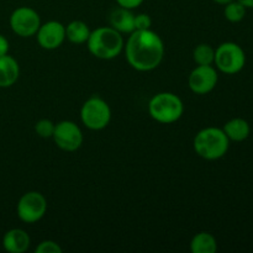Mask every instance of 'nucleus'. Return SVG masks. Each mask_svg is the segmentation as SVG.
Here are the masks:
<instances>
[{"label": "nucleus", "mask_w": 253, "mask_h": 253, "mask_svg": "<svg viewBox=\"0 0 253 253\" xmlns=\"http://www.w3.org/2000/svg\"><path fill=\"white\" fill-rule=\"evenodd\" d=\"M36 253H62L63 249L59 246L58 242L52 241V240H44L41 241L35 249Z\"/></svg>", "instance_id": "412c9836"}, {"label": "nucleus", "mask_w": 253, "mask_h": 253, "mask_svg": "<svg viewBox=\"0 0 253 253\" xmlns=\"http://www.w3.org/2000/svg\"><path fill=\"white\" fill-rule=\"evenodd\" d=\"M110 26L120 34H131L135 31V14L132 10L119 6L110 15Z\"/></svg>", "instance_id": "4468645a"}, {"label": "nucleus", "mask_w": 253, "mask_h": 253, "mask_svg": "<svg viewBox=\"0 0 253 253\" xmlns=\"http://www.w3.org/2000/svg\"><path fill=\"white\" fill-rule=\"evenodd\" d=\"M9 48H10L9 41H7V39L4 36V35L0 34V57L9 53Z\"/></svg>", "instance_id": "b1692460"}, {"label": "nucleus", "mask_w": 253, "mask_h": 253, "mask_svg": "<svg viewBox=\"0 0 253 253\" xmlns=\"http://www.w3.org/2000/svg\"><path fill=\"white\" fill-rule=\"evenodd\" d=\"M91 30L86 25V22L82 20H73L66 26V40L74 44L86 43Z\"/></svg>", "instance_id": "dca6fc26"}, {"label": "nucleus", "mask_w": 253, "mask_h": 253, "mask_svg": "<svg viewBox=\"0 0 253 253\" xmlns=\"http://www.w3.org/2000/svg\"><path fill=\"white\" fill-rule=\"evenodd\" d=\"M54 126L56 124L51 121L49 119H41L35 124V131L37 136L42 138H52L54 132Z\"/></svg>", "instance_id": "aec40b11"}, {"label": "nucleus", "mask_w": 253, "mask_h": 253, "mask_svg": "<svg viewBox=\"0 0 253 253\" xmlns=\"http://www.w3.org/2000/svg\"><path fill=\"white\" fill-rule=\"evenodd\" d=\"M81 120L89 130H104L111 120L110 105L100 96H90L82 105Z\"/></svg>", "instance_id": "39448f33"}, {"label": "nucleus", "mask_w": 253, "mask_h": 253, "mask_svg": "<svg viewBox=\"0 0 253 253\" xmlns=\"http://www.w3.org/2000/svg\"><path fill=\"white\" fill-rule=\"evenodd\" d=\"M127 63L138 72H151L157 68L165 57V43L157 32L135 30L124 46Z\"/></svg>", "instance_id": "f257e3e1"}, {"label": "nucleus", "mask_w": 253, "mask_h": 253, "mask_svg": "<svg viewBox=\"0 0 253 253\" xmlns=\"http://www.w3.org/2000/svg\"><path fill=\"white\" fill-rule=\"evenodd\" d=\"M219 76L215 67L197 66L189 74L188 85L194 94L205 95L212 91L216 86Z\"/></svg>", "instance_id": "9d476101"}, {"label": "nucleus", "mask_w": 253, "mask_h": 253, "mask_svg": "<svg viewBox=\"0 0 253 253\" xmlns=\"http://www.w3.org/2000/svg\"><path fill=\"white\" fill-rule=\"evenodd\" d=\"M217 251V241L210 232L202 231L193 236L190 241L192 253H215Z\"/></svg>", "instance_id": "f3484780"}, {"label": "nucleus", "mask_w": 253, "mask_h": 253, "mask_svg": "<svg viewBox=\"0 0 253 253\" xmlns=\"http://www.w3.org/2000/svg\"><path fill=\"white\" fill-rule=\"evenodd\" d=\"M52 138L57 147L66 152H74V151L79 150L84 141L81 127L71 120H63L57 123L54 126Z\"/></svg>", "instance_id": "1a4fd4ad"}, {"label": "nucleus", "mask_w": 253, "mask_h": 253, "mask_svg": "<svg viewBox=\"0 0 253 253\" xmlns=\"http://www.w3.org/2000/svg\"><path fill=\"white\" fill-rule=\"evenodd\" d=\"M35 36L41 48L53 51L61 47L62 43L66 41V26L62 22L51 20L41 24Z\"/></svg>", "instance_id": "9b49d317"}, {"label": "nucleus", "mask_w": 253, "mask_h": 253, "mask_svg": "<svg viewBox=\"0 0 253 253\" xmlns=\"http://www.w3.org/2000/svg\"><path fill=\"white\" fill-rule=\"evenodd\" d=\"M214 63L220 72L232 76L244 69L246 54L240 44L235 42H224L215 49Z\"/></svg>", "instance_id": "423d86ee"}, {"label": "nucleus", "mask_w": 253, "mask_h": 253, "mask_svg": "<svg viewBox=\"0 0 253 253\" xmlns=\"http://www.w3.org/2000/svg\"><path fill=\"white\" fill-rule=\"evenodd\" d=\"M31 239L22 229H11L2 236V247L9 253H25L30 249Z\"/></svg>", "instance_id": "f8f14e48"}, {"label": "nucleus", "mask_w": 253, "mask_h": 253, "mask_svg": "<svg viewBox=\"0 0 253 253\" xmlns=\"http://www.w3.org/2000/svg\"><path fill=\"white\" fill-rule=\"evenodd\" d=\"M12 32L20 37H32L41 26L39 12L30 6H20L11 12L9 19Z\"/></svg>", "instance_id": "6e6552de"}, {"label": "nucleus", "mask_w": 253, "mask_h": 253, "mask_svg": "<svg viewBox=\"0 0 253 253\" xmlns=\"http://www.w3.org/2000/svg\"><path fill=\"white\" fill-rule=\"evenodd\" d=\"M123 34L111 26H101L90 32L86 47L94 57L104 61L116 58L124 51Z\"/></svg>", "instance_id": "f03ea898"}, {"label": "nucleus", "mask_w": 253, "mask_h": 253, "mask_svg": "<svg viewBox=\"0 0 253 253\" xmlns=\"http://www.w3.org/2000/svg\"><path fill=\"white\" fill-rule=\"evenodd\" d=\"M115 1L120 7L133 10L136 9V7L140 6V5H142V2L145 1V0H115Z\"/></svg>", "instance_id": "5701e85b"}, {"label": "nucleus", "mask_w": 253, "mask_h": 253, "mask_svg": "<svg viewBox=\"0 0 253 253\" xmlns=\"http://www.w3.org/2000/svg\"><path fill=\"white\" fill-rule=\"evenodd\" d=\"M184 113L182 99L170 91H161L155 94L148 101V114L160 124H173L179 120Z\"/></svg>", "instance_id": "20e7f679"}, {"label": "nucleus", "mask_w": 253, "mask_h": 253, "mask_svg": "<svg viewBox=\"0 0 253 253\" xmlns=\"http://www.w3.org/2000/svg\"><path fill=\"white\" fill-rule=\"evenodd\" d=\"M212 1H215L216 4H219V5H226V4H229L230 1H232V0H212Z\"/></svg>", "instance_id": "a878e982"}, {"label": "nucleus", "mask_w": 253, "mask_h": 253, "mask_svg": "<svg viewBox=\"0 0 253 253\" xmlns=\"http://www.w3.org/2000/svg\"><path fill=\"white\" fill-rule=\"evenodd\" d=\"M193 59L198 66H212L215 49L209 43H200L193 49Z\"/></svg>", "instance_id": "a211bd4d"}, {"label": "nucleus", "mask_w": 253, "mask_h": 253, "mask_svg": "<svg viewBox=\"0 0 253 253\" xmlns=\"http://www.w3.org/2000/svg\"><path fill=\"white\" fill-rule=\"evenodd\" d=\"M47 199L42 193L31 190L22 195L16 205V212L19 219L25 224H35L46 215Z\"/></svg>", "instance_id": "0eeeda50"}, {"label": "nucleus", "mask_w": 253, "mask_h": 253, "mask_svg": "<svg viewBox=\"0 0 253 253\" xmlns=\"http://www.w3.org/2000/svg\"><path fill=\"white\" fill-rule=\"evenodd\" d=\"M193 147L199 157L207 161H216L227 153L230 140L222 128L209 126V127L202 128L195 135Z\"/></svg>", "instance_id": "7ed1b4c3"}, {"label": "nucleus", "mask_w": 253, "mask_h": 253, "mask_svg": "<svg viewBox=\"0 0 253 253\" xmlns=\"http://www.w3.org/2000/svg\"><path fill=\"white\" fill-rule=\"evenodd\" d=\"M152 26V19L147 14L135 15V30H148Z\"/></svg>", "instance_id": "4be33fe9"}, {"label": "nucleus", "mask_w": 253, "mask_h": 253, "mask_svg": "<svg viewBox=\"0 0 253 253\" xmlns=\"http://www.w3.org/2000/svg\"><path fill=\"white\" fill-rule=\"evenodd\" d=\"M224 132L226 133L227 138L234 142H242L247 140L251 133V126L249 121L242 118H234L227 121L222 127Z\"/></svg>", "instance_id": "2eb2a0df"}, {"label": "nucleus", "mask_w": 253, "mask_h": 253, "mask_svg": "<svg viewBox=\"0 0 253 253\" xmlns=\"http://www.w3.org/2000/svg\"><path fill=\"white\" fill-rule=\"evenodd\" d=\"M20 77V66L12 56L0 57V88H10Z\"/></svg>", "instance_id": "ddd939ff"}, {"label": "nucleus", "mask_w": 253, "mask_h": 253, "mask_svg": "<svg viewBox=\"0 0 253 253\" xmlns=\"http://www.w3.org/2000/svg\"><path fill=\"white\" fill-rule=\"evenodd\" d=\"M224 16L230 22H240L246 16V7L237 0H232L229 4L224 5Z\"/></svg>", "instance_id": "6ab92c4d"}, {"label": "nucleus", "mask_w": 253, "mask_h": 253, "mask_svg": "<svg viewBox=\"0 0 253 253\" xmlns=\"http://www.w3.org/2000/svg\"><path fill=\"white\" fill-rule=\"evenodd\" d=\"M241 2L246 9H253V0H237Z\"/></svg>", "instance_id": "393cba45"}]
</instances>
